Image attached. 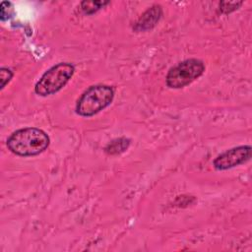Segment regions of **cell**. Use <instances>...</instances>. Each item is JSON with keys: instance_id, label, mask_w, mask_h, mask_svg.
I'll return each instance as SVG.
<instances>
[{"instance_id": "cell-10", "label": "cell", "mask_w": 252, "mask_h": 252, "mask_svg": "<svg viewBox=\"0 0 252 252\" xmlns=\"http://www.w3.org/2000/svg\"><path fill=\"white\" fill-rule=\"evenodd\" d=\"M13 14V5L11 2L8 1H3L0 5V15H1V20L5 21L8 18L11 17Z\"/></svg>"}, {"instance_id": "cell-6", "label": "cell", "mask_w": 252, "mask_h": 252, "mask_svg": "<svg viewBox=\"0 0 252 252\" xmlns=\"http://www.w3.org/2000/svg\"><path fill=\"white\" fill-rule=\"evenodd\" d=\"M162 15V9L159 5H153L148 10H146L142 16L138 19L133 29L136 32H145L153 29Z\"/></svg>"}, {"instance_id": "cell-5", "label": "cell", "mask_w": 252, "mask_h": 252, "mask_svg": "<svg viewBox=\"0 0 252 252\" xmlns=\"http://www.w3.org/2000/svg\"><path fill=\"white\" fill-rule=\"evenodd\" d=\"M250 146H239L218 156L213 164L218 170H225L246 162L251 158Z\"/></svg>"}, {"instance_id": "cell-4", "label": "cell", "mask_w": 252, "mask_h": 252, "mask_svg": "<svg viewBox=\"0 0 252 252\" xmlns=\"http://www.w3.org/2000/svg\"><path fill=\"white\" fill-rule=\"evenodd\" d=\"M205 71L201 60L191 58L172 67L166 75V85L172 89H180L195 81Z\"/></svg>"}, {"instance_id": "cell-2", "label": "cell", "mask_w": 252, "mask_h": 252, "mask_svg": "<svg viewBox=\"0 0 252 252\" xmlns=\"http://www.w3.org/2000/svg\"><path fill=\"white\" fill-rule=\"evenodd\" d=\"M114 96V91L109 86L96 85L90 87L78 99L76 111L82 116H93L108 106Z\"/></svg>"}, {"instance_id": "cell-11", "label": "cell", "mask_w": 252, "mask_h": 252, "mask_svg": "<svg viewBox=\"0 0 252 252\" xmlns=\"http://www.w3.org/2000/svg\"><path fill=\"white\" fill-rule=\"evenodd\" d=\"M13 73L11 72L10 69L7 68H1L0 69V80H1V89H3L6 84L12 79Z\"/></svg>"}, {"instance_id": "cell-7", "label": "cell", "mask_w": 252, "mask_h": 252, "mask_svg": "<svg viewBox=\"0 0 252 252\" xmlns=\"http://www.w3.org/2000/svg\"><path fill=\"white\" fill-rule=\"evenodd\" d=\"M130 145V140L127 138H118L111 141L105 147V153L108 155H119L125 152Z\"/></svg>"}, {"instance_id": "cell-9", "label": "cell", "mask_w": 252, "mask_h": 252, "mask_svg": "<svg viewBox=\"0 0 252 252\" xmlns=\"http://www.w3.org/2000/svg\"><path fill=\"white\" fill-rule=\"evenodd\" d=\"M242 4V1H221L220 3V10L224 14H228L238 9Z\"/></svg>"}, {"instance_id": "cell-1", "label": "cell", "mask_w": 252, "mask_h": 252, "mask_svg": "<svg viewBox=\"0 0 252 252\" xmlns=\"http://www.w3.org/2000/svg\"><path fill=\"white\" fill-rule=\"evenodd\" d=\"M9 150L22 157L35 156L49 146V137L40 129L30 127L15 131L7 140Z\"/></svg>"}, {"instance_id": "cell-8", "label": "cell", "mask_w": 252, "mask_h": 252, "mask_svg": "<svg viewBox=\"0 0 252 252\" xmlns=\"http://www.w3.org/2000/svg\"><path fill=\"white\" fill-rule=\"evenodd\" d=\"M107 4H109V1H83L81 2V9L85 14L91 15Z\"/></svg>"}, {"instance_id": "cell-3", "label": "cell", "mask_w": 252, "mask_h": 252, "mask_svg": "<svg viewBox=\"0 0 252 252\" xmlns=\"http://www.w3.org/2000/svg\"><path fill=\"white\" fill-rule=\"evenodd\" d=\"M75 68L70 63H59L47 70L35 85L37 94L45 96L61 90L72 78Z\"/></svg>"}]
</instances>
